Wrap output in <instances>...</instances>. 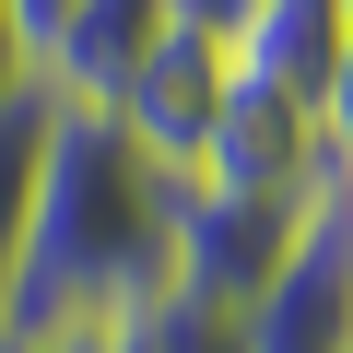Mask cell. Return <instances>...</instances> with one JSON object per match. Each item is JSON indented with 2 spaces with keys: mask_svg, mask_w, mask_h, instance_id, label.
<instances>
[{
  "mask_svg": "<svg viewBox=\"0 0 353 353\" xmlns=\"http://www.w3.org/2000/svg\"><path fill=\"white\" fill-rule=\"evenodd\" d=\"M341 36H353V0H248V12L224 24L236 71H248V83H283V94H306V106H318Z\"/></svg>",
  "mask_w": 353,
  "mask_h": 353,
  "instance_id": "cell-7",
  "label": "cell"
},
{
  "mask_svg": "<svg viewBox=\"0 0 353 353\" xmlns=\"http://www.w3.org/2000/svg\"><path fill=\"white\" fill-rule=\"evenodd\" d=\"M318 130H330V153L353 165V36H341V59H330V83H318Z\"/></svg>",
  "mask_w": 353,
  "mask_h": 353,
  "instance_id": "cell-11",
  "label": "cell"
},
{
  "mask_svg": "<svg viewBox=\"0 0 353 353\" xmlns=\"http://www.w3.org/2000/svg\"><path fill=\"white\" fill-rule=\"evenodd\" d=\"M165 24H176V0H71L59 36H48V59H36V83H48L59 106H106Z\"/></svg>",
  "mask_w": 353,
  "mask_h": 353,
  "instance_id": "cell-6",
  "label": "cell"
},
{
  "mask_svg": "<svg viewBox=\"0 0 353 353\" xmlns=\"http://www.w3.org/2000/svg\"><path fill=\"white\" fill-rule=\"evenodd\" d=\"M330 224H341V248H353V165L330 176Z\"/></svg>",
  "mask_w": 353,
  "mask_h": 353,
  "instance_id": "cell-13",
  "label": "cell"
},
{
  "mask_svg": "<svg viewBox=\"0 0 353 353\" xmlns=\"http://www.w3.org/2000/svg\"><path fill=\"white\" fill-rule=\"evenodd\" d=\"M141 353H248V330H236L224 306H189V294H165V306L141 318Z\"/></svg>",
  "mask_w": 353,
  "mask_h": 353,
  "instance_id": "cell-9",
  "label": "cell"
},
{
  "mask_svg": "<svg viewBox=\"0 0 353 353\" xmlns=\"http://www.w3.org/2000/svg\"><path fill=\"white\" fill-rule=\"evenodd\" d=\"M201 189H236V201H283V212H318L330 201V176H341V153H330V130H318V106L306 94H283V83H248L236 71V94H224V118H212V141H201Z\"/></svg>",
  "mask_w": 353,
  "mask_h": 353,
  "instance_id": "cell-3",
  "label": "cell"
},
{
  "mask_svg": "<svg viewBox=\"0 0 353 353\" xmlns=\"http://www.w3.org/2000/svg\"><path fill=\"white\" fill-rule=\"evenodd\" d=\"M224 94H236V48H224V24H189V12H176V24L141 48V71L106 94V118H118L165 176H189L201 141H212V118H224Z\"/></svg>",
  "mask_w": 353,
  "mask_h": 353,
  "instance_id": "cell-4",
  "label": "cell"
},
{
  "mask_svg": "<svg viewBox=\"0 0 353 353\" xmlns=\"http://www.w3.org/2000/svg\"><path fill=\"white\" fill-rule=\"evenodd\" d=\"M0 353H141V318H94V330H48V341H0Z\"/></svg>",
  "mask_w": 353,
  "mask_h": 353,
  "instance_id": "cell-10",
  "label": "cell"
},
{
  "mask_svg": "<svg viewBox=\"0 0 353 353\" xmlns=\"http://www.w3.org/2000/svg\"><path fill=\"white\" fill-rule=\"evenodd\" d=\"M236 330H248V353H353V248H341L330 201L306 212V236H294L283 283H271Z\"/></svg>",
  "mask_w": 353,
  "mask_h": 353,
  "instance_id": "cell-5",
  "label": "cell"
},
{
  "mask_svg": "<svg viewBox=\"0 0 353 353\" xmlns=\"http://www.w3.org/2000/svg\"><path fill=\"white\" fill-rule=\"evenodd\" d=\"M294 236H306V212H283V201H236V189L176 176V212H165V283L189 294V306L248 318V306L283 283Z\"/></svg>",
  "mask_w": 353,
  "mask_h": 353,
  "instance_id": "cell-2",
  "label": "cell"
},
{
  "mask_svg": "<svg viewBox=\"0 0 353 353\" xmlns=\"http://www.w3.org/2000/svg\"><path fill=\"white\" fill-rule=\"evenodd\" d=\"M36 83V36H24V0H0V94Z\"/></svg>",
  "mask_w": 353,
  "mask_h": 353,
  "instance_id": "cell-12",
  "label": "cell"
},
{
  "mask_svg": "<svg viewBox=\"0 0 353 353\" xmlns=\"http://www.w3.org/2000/svg\"><path fill=\"white\" fill-rule=\"evenodd\" d=\"M165 212H176V176L106 106H59L24 259L0 283V341H48V330H94V318H153L176 294L165 283Z\"/></svg>",
  "mask_w": 353,
  "mask_h": 353,
  "instance_id": "cell-1",
  "label": "cell"
},
{
  "mask_svg": "<svg viewBox=\"0 0 353 353\" xmlns=\"http://www.w3.org/2000/svg\"><path fill=\"white\" fill-rule=\"evenodd\" d=\"M48 141H59V94L48 83L0 94V283L24 259V224H36V189H48Z\"/></svg>",
  "mask_w": 353,
  "mask_h": 353,
  "instance_id": "cell-8",
  "label": "cell"
}]
</instances>
